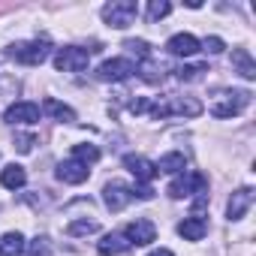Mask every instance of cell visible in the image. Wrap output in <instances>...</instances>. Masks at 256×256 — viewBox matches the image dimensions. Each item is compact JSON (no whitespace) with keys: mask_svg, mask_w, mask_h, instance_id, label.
Returning <instances> with one entry per match:
<instances>
[{"mask_svg":"<svg viewBox=\"0 0 256 256\" xmlns=\"http://www.w3.org/2000/svg\"><path fill=\"white\" fill-rule=\"evenodd\" d=\"M250 106L247 90H217L211 96V114L214 118H235Z\"/></svg>","mask_w":256,"mask_h":256,"instance_id":"cell-1","label":"cell"},{"mask_svg":"<svg viewBox=\"0 0 256 256\" xmlns=\"http://www.w3.org/2000/svg\"><path fill=\"white\" fill-rule=\"evenodd\" d=\"M172 199H190V196H208V178L202 172H181L169 184Z\"/></svg>","mask_w":256,"mask_h":256,"instance_id":"cell-2","label":"cell"},{"mask_svg":"<svg viewBox=\"0 0 256 256\" xmlns=\"http://www.w3.org/2000/svg\"><path fill=\"white\" fill-rule=\"evenodd\" d=\"M139 16V6H136V0H112V4L102 6V22L114 30H124V28H130Z\"/></svg>","mask_w":256,"mask_h":256,"instance_id":"cell-3","label":"cell"},{"mask_svg":"<svg viewBox=\"0 0 256 256\" xmlns=\"http://www.w3.org/2000/svg\"><path fill=\"white\" fill-rule=\"evenodd\" d=\"M154 118H169V114H184V118H199L202 114V102L193 96H169L166 102H154L148 108Z\"/></svg>","mask_w":256,"mask_h":256,"instance_id":"cell-4","label":"cell"},{"mask_svg":"<svg viewBox=\"0 0 256 256\" xmlns=\"http://www.w3.org/2000/svg\"><path fill=\"white\" fill-rule=\"evenodd\" d=\"M52 46L46 40H34V42H16L6 48V58L18 60V64H28V66H40L46 58H48Z\"/></svg>","mask_w":256,"mask_h":256,"instance_id":"cell-5","label":"cell"},{"mask_svg":"<svg viewBox=\"0 0 256 256\" xmlns=\"http://www.w3.org/2000/svg\"><path fill=\"white\" fill-rule=\"evenodd\" d=\"M88 60H90V52L78 48V46H64L54 54V66L60 72H82V70H88Z\"/></svg>","mask_w":256,"mask_h":256,"instance_id":"cell-6","label":"cell"},{"mask_svg":"<svg viewBox=\"0 0 256 256\" xmlns=\"http://www.w3.org/2000/svg\"><path fill=\"white\" fill-rule=\"evenodd\" d=\"M102 202H106L108 211H124L133 202V187H126L124 181H112V184L102 187Z\"/></svg>","mask_w":256,"mask_h":256,"instance_id":"cell-7","label":"cell"},{"mask_svg":"<svg viewBox=\"0 0 256 256\" xmlns=\"http://www.w3.org/2000/svg\"><path fill=\"white\" fill-rule=\"evenodd\" d=\"M133 72H136L133 60H126V58H112V60H106V64L96 70V78H100V82H124L126 76H133Z\"/></svg>","mask_w":256,"mask_h":256,"instance_id":"cell-8","label":"cell"},{"mask_svg":"<svg viewBox=\"0 0 256 256\" xmlns=\"http://www.w3.org/2000/svg\"><path fill=\"white\" fill-rule=\"evenodd\" d=\"M124 166L130 169L133 175H136V181H142V184H151L160 172H157V166L148 160V157H142V154H126L124 157Z\"/></svg>","mask_w":256,"mask_h":256,"instance_id":"cell-9","label":"cell"},{"mask_svg":"<svg viewBox=\"0 0 256 256\" xmlns=\"http://www.w3.org/2000/svg\"><path fill=\"white\" fill-rule=\"evenodd\" d=\"M6 124H36L40 120V106L36 102H28V100H18L6 108Z\"/></svg>","mask_w":256,"mask_h":256,"instance_id":"cell-10","label":"cell"},{"mask_svg":"<svg viewBox=\"0 0 256 256\" xmlns=\"http://www.w3.org/2000/svg\"><path fill=\"white\" fill-rule=\"evenodd\" d=\"M124 238L130 244H136V247H145V244H151L157 238V229H154L151 220H133L130 226L124 229Z\"/></svg>","mask_w":256,"mask_h":256,"instance_id":"cell-11","label":"cell"},{"mask_svg":"<svg viewBox=\"0 0 256 256\" xmlns=\"http://www.w3.org/2000/svg\"><path fill=\"white\" fill-rule=\"evenodd\" d=\"M250 205H253V190H250V187H241V190L232 193V199H229V205H226V217H229V220H241V217L250 211Z\"/></svg>","mask_w":256,"mask_h":256,"instance_id":"cell-12","label":"cell"},{"mask_svg":"<svg viewBox=\"0 0 256 256\" xmlns=\"http://www.w3.org/2000/svg\"><path fill=\"white\" fill-rule=\"evenodd\" d=\"M133 244L124 238V232H108V235H102V241L96 244V253L100 256H120V253H126Z\"/></svg>","mask_w":256,"mask_h":256,"instance_id":"cell-13","label":"cell"},{"mask_svg":"<svg viewBox=\"0 0 256 256\" xmlns=\"http://www.w3.org/2000/svg\"><path fill=\"white\" fill-rule=\"evenodd\" d=\"M166 48H169V54H175V58H190V54L199 52V40H196L193 34H175V36L166 42Z\"/></svg>","mask_w":256,"mask_h":256,"instance_id":"cell-14","label":"cell"},{"mask_svg":"<svg viewBox=\"0 0 256 256\" xmlns=\"http://www.w3.org/2000/svg\"><path fill=\"white\" fill-rule=\"evenodd\" d=\"M88 175H90V169L82 166L78 160H64V163L58 166V178H60L64 184H84Z\"/></svg>","mask_w":256,"mask_h":256,"instance_id":"cell-15","label":"cell"},{"mask_svg":"<svg viewBox=\"0 0 256 256\" xmlns=\"http://www.w3.org/2000/svg\"><path fill=\"white\" fill-rule=\"evenodd\" d=\"M205 232H208V226H205V220H202L199 214L184 217V220L178 223V235H181L184 241H202V238H205Z\"/></svg>","mask_w":256,"mask_h":256,"instance_id":"cell-16","label":"cell"},{"mask_svg":"<svg viewBox=\"0 0 256 256\" xmlns=\"http://www.w3.org/2000/svg\"><path fill=\"white\" fill-rule=\"evenodd\" d=\"M0 184H4L6 190H22L24 184H28V172L22 169V166H16V163H10L4 172H0Z\"/></svg>","mask_w":256,"mask_h":256,"instance_id":"cell-17","label":"cell"},{"mask_svg":"<svg viewBox=\"0 0 256 256\" xmlns=\"http://www.w3.org/2000/svg\"><path fill=\"white\" fill-rule=\"evenodd\" d=\"M154 166H157V172L181 175V172L187 169V157H184V154H178V151H172V154H163V157H160V163H154Z\"/></svg>","mask_w":256,"mask_h":256,"instance_id":"cell-18","label":"cell"},{"mask_svg":"<svg viewBox=\"0 0 256 256\" xmlns=\"http://www.w3.org/2000/svg\"><path fill=\"white\" fill-rule=\"evenodd\" d=\"M24 253V235L22 232H6L0 238V256H22Z\"/></svg>","mask_w":256,"mask_h":256,"instance_id":"cell-19","label":"cell"},{"mask_svg":"<svg viewBox=\"0 0 256 256\" xmlns=\"http://www.w3.org/2000/svg\"><path fill=\"white\" fill-rule=\"evenodd\" d=\"M42 108L54 118V120H60V124H72L76 120V112L70 108V106H64V102H58L54 96H48L46 102H42Z\"/></svg>","mask_w":256,"mask_h":256,"instance_id":"cell-20","label":"cell"},{"mask_svg":"<svg viewBox=\"0 0 256 256\" xmlns=\"http://www.w3.org/2000/svg\"><path fill=\"white\" fill-rule=\"evenodd\" d=\"M232 64L238 66V72H241L244 78H256V64H253L250 52H244V48H235V52H232Z\"/></svg>","mask_w":256,"mask_h":256,"instance_id":"cell-21","label":"cell"},{"mask_svg":"<svg viewBox=\"0 0 256 256\" xmlns=\"http://www.w3.org/2000/svg\"><path fill=\"white\" fill-rule=\"evenodd\" d=\"M72 160H78L82 166H90V163L100 160V148H94V145H76L72 148Z\"/></svg>","mask_w":256,"mask_h":256,"instance_id":"cell-22","label":"cell"},{"mask_svg":"<svg viewBox=\"0 0 256 256\" xmlns=\"http://www.w3.org/2000/svg\"><path fill=\"white\" fill-rule=\"evenodd\" d=\"M96 229H100L96 220H72V223L66 226V232H70L72 238H78V235H94Z\"/></svg>","mask_w":256,"mask_h":256,"instance_id":"cell-23","label":"cell"},{"mask_svg":"<svg viewBox=\"0 0 256 256\" xmlns=\"http://www.w3.org/2000/svg\"><path fill=\"white\" fill-rule=\"evenodd\" d=\"M124 48L130 52V54H136L139 60H148V58H151V46H148L145 40H126V42H124Z\"/></svg>","mask_w":256,"mask_h":256,"instance_id":"cell-24","label":"cell"},{"mask_svg":"<svg viewBox=\"0 0 256 256\" xmlns=\"http://www.w3.org/2000/svg\"><path fill=\"white\" fill-rule=\"evenodd\" d=\"M169 12H172V4H169V0H151V4H148V18H151V22L166 18Z\"/></svg>","mask_w":256,"mask_h":256,"instance_id":"cell-25","label":"cell"},{"mask_svg":"<svg viewBox=\"0 0 256 256\" xmlns=\"http://www.w3.org/2000/svg\"><path fill=\"white\" fill-rule=\"evenodd\" d=\"M142 78H145V82H160V78H163V70L154 66L151 58H148V60H142Z\"/></svg>","mask_w":256,"mask_h":256,"instance_id":"cell-26","label":"cell"},{"mask_svg":"<svg viewBox=\"0 0 256 256\" xmlns=\"http://www.w3.org/2000/svg\"><path fill=\"white\" fill-rule=\"evenodd\" d=\"M205 72V66H181V70H175V76L181 78V82H193V78H199Z\"/></svg>","mask_w":256,"mask_h":256,"instance_id":"cell-27","label":"cell"},{"mask_svg":"<svg viewBox=\"0 0 256 256\" xmlns=\"http://www.w3.org/2000/svg\"><path fill=\"white\" fill-rule=\"evenodd\" d=\"M28 256H48V238H34L28 247Z\"/></svg>","mask_w":256,"mask_h":256,"instance_id":"cell-28","label":"cell"},{"mask_svg":"<svg viewBox=\"0 0 256 256\" xmlns=\"http://www.w3.org/2000/svg\"><path fill=\"white\" fill-rule=\"evenodd\" d=\"M199 48H205V52H211V54H220L226 46H223V40H220V36H208V40H205Z\"/></svg>","mask_w":256,"mask_h":256,"instance_id":"cell-29","label":"cell"},{"mask_svg":"<svg viewBox=\"0 0 256 256\" xmlns=\"http://www.w3.org/2000/svg\"><path fill=\"white\" fill-rule=\"evenodd\" d=\"M148 108H151V102H148L145 96H142V100H133V102H130V112H133V114H142V112H148Z\"/></svg>","mask_w":256,"mask_h":256,"instance_id":"cell-30","label":"cell"},{"mask_svg":"<svg viewBox=\"0 0 256 256\" xmlns=\"http://www.w3.org/2000/svg\"><path fill=\"white\" fill-rule=\"evenodd\" d=\"M154 196V190L148 187V184H142V187H133V199H151Z\"/></svg>","mask_w":256,"mask_h":256,"instance_id":"cell-31","label":"cell"},{"mask_svg":"<svg viewBox=\"0 0 256 256\" xmlns=\"http://www.w3.org/2000/svg\"><path fill=\"white\" fill-rule=\"evenodd\" d=\"M16 145H18V151H22V154H28V151H30V145H34V136H18V142H16Z\"/></svg>","mask_w":256,"mask_h":256,"instance_id":"cell-32","label":"cell"},{"mask_svg":"<svg viewBox=\"0 0 256 256\" xmlns=\"http://www.w3.org/2000/svg\"><path fill=\"white\" fill-rule=\"evenodd\" d=\"M151 256H175V253H172V250H166V247H160V250H154Z\"/></svg>","mask_w":256,"mask_h":256,"instance_id":"cell-33","label":"cell"}]
</instances>
